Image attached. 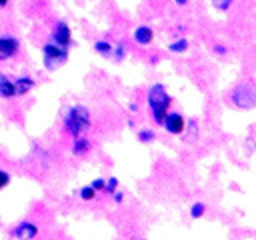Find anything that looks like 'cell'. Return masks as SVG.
Here are the masks:
<instances>
[{"label": "cell", "instance_id": "6da1fadb", "mask_svg": "<svg viewBox=\"0 0 256 240\" xmlns=\"http://www.w3.org/2000/svg\"><path fill=\"white\" fill-rule=\"evenodd\" d=\"M90 110L82 104H74L68 108V112L64 114V130L72 136V138H78V136H84L90 128Z\"/></svg>", "mask_w": 256, "mask_h": 240}, {"label": "cell", "instance_id": "7a4b0ae2", "mask_svg": "<svg viewBox=\"0 0 256 240\" xmlns=\"http://www.w3.org/2000/svg\"><path fill=\"white\" fill-rule=\"evenodd\" d=\"M146 100H148V106H150V112L154 116V122L162 126V120L172 104V96L166 92V86L164 84H154L150 86L148 94H146Z\"/></svg>", "mask_w": 256, "mask_h": 240}, {"label": "cell", "instance_id": "3957f363", "mask_svg": "<svg viewBox=\"0 0 256 240\" xmlns=\"http://www.w3.org/2000/svg\"><path fill=\"white\" fill-rule=\"evenodd\" d=\"M66 62H68V48L56 46L54 42L44 44V48H42V64H44V68L48 72H54V70L62 68Z\"/></svg>", "mask_w": 256, "mask_h": 240}, {"label": "cell", "instance_id": "277c9868", "mask_svg": "<svg viewBox=\"0 0 256 240\" xmlns=\"http://www.w3.org/2000/svg\"><path fill=\"white\" fill-rule=\"evenodd\" d=\"M50 42H54L56 46H62V48H68L72 44V32H70V26L66 22H56L54 30H52V36H50Z\"/></svg>", "mask_w": 256, "mask_h": 240}, {"label": "cell", "instance_id": "5b68a950", "mask_svg": "<svg viewBox=\"0 0 256 240\" xmlns=\"http://www.w3.org/2000/svg\"><path fill=\"white\" fill-rule=\"evenodd\" d=\"M184 122H186V118L180 114V112H166V116H164V120H162V126H164V130L168 132V134H174V136H180L182 134V130H184Z\"/></svg>", "mask_w": 256, "mask_h": 240}, {"label": "cell", "instance_id": "8992f818", "mask_svg": "<svg viewBox=\"0 0 256 240\" xmlns=\"http://www.w3.org/2000/svg\"><path fill=\"white\" fill-rule=\"evenodd\" d=\"M232 102H234L238 108H252V104H254L252 90L246 88V86H236L234 92H232Z\"/></svg>", "mask_w": 256, "mask_h": 240}, {"label": "cell", "instance_id": "52a82bcc", "mask_svg": "<svg viewBox=\"0 0 256 240\" xmlns=\"http://www.w3.org/2000/svg\"><path fill=\"white\" fill-rule=\"evenodd\" d=\"M20 48L18 38L14 36H0V60H8L12 58Z\"/></svg>", "mask_w": 256, "mask_h": 240}, {"label": "cell", "instance_id": "ba28073f", "mask_svg": "<svg viewBox=\"0 0 256 240\" xmlns=\"http://www.w3.org/2000/svg\"><path fill=\"white\" fill-rule=\"evenodd\" d=\"M12 238H36L38 236V226L32 222H20L16 228L10 232Z\"/></svg>", "mask_w": 256, "mask_h": 240}, {"label": "cell", "instance_id": "9c48e42d", "mask_svg": "<svg viewBox=\"0 0 256 240\" xmlns=\"http://www.w3.org/2000/svg\"><path fill=\"white\" fill-rule=\"evenodd\" d=\"M132 40L138 44V46H148L152 40H154V32L150 26L142 24V26H136L134 28V34H132Z\"/></svg>", "mask_w": 256, "mask_h": 240}, {"label": "cell", "instance_id": "30bf717a", "mask_svg": "<svg viewBox=\"0 0 256 240\" xmlns=\"http://www.w3.org/2000/svg\"><path fill=\"white\" fill-rule=\"evenodd\" d=\"M14 82V90H16V96H24V94H28L32 88H34V78H30V76H18V78H14L12 80Z\"/></svg>", "mask_w": 256, "mask_h": 240}, {"label": "cell", "instance_id": "8fae6325", "mask_svg": "<svg viewBox=\"0 0 256 240\" xmlns=\"http://www.w3.org/2000/svg\"><path fill=\"white\" fill-rule=\"evenodd\" d=\"M16 90H14V82L0 72V98H14Z\"/></svg>", "mask_w": 256, "mask_h": 240}, {"label": "cell", "instance_id": "7c38bea8", "mask_svg": "<svg viewBox=\"0 0 256 240\" xmlns=\"http://www.w3.org/2000/svg\"><path fill=\"white\" fill-rule=\"evenodd\" d=\"M182 134H186L184 140H188V142H192V140L198 138V124H196L194 118H188V120L184 122V130H182Z\"/></svg>", "mask_w": 256, "mask_h": 240}, {"label": "cell", "instance_id": "4fadbf2b", "mask_svg": "<svg viewBox=\"0 0 256 240\" xmlns=\"http://www.w3.org/2000/svg\"><path fill=\"white\" fill-rule=\"evenodd\" d=\"M90 150V140L86 136H78L74 138V144H72V154L80 156V154H86Z\"/></svg>", "mask_w": 256, "mask_h": 240}, {"label": "cell", "instance_id": "5bb4252c", "mask_svg": "<svg viewBox=\"0 0 256 240\" xmlns=\"http://www.w3.org/2000/svg\"><path fill=\"white\" fill-rule=\"evenodd\" d=\"M94 50H96L100 56L108 58V56H112V42H108V40H96V42H94Z\"/></svg>", "mask_w": 256, "mask_h": 240}, {"label": "cell", "instance_id": "9a60e30c", "mask_svg": "<svg viewBox=\"0 0 256 240\" xmlns=\"http://www.w3.org/2000/svg\"><path fill=\"white\" fill-rule=\"evenodd\" d=\"M168 50L174 52V54H182V52L188 50V40L186 38H178V40H174V42L168 44Z\"/></svg>", "mask_w": 256, "mask_h": 240}, {"label": "cell", "instance_id": "2e32d148", "mask_svg": "<svg viewBox=\"0 0 256 240\" xmlns=\"http://www.w3.org/2000/svg\"><path fill=\"white\" fill-rule=\"evenodd\" d=\"M112 54H114V60H116V62H122L124 56H126V44H124V42L112 44Z\"/></svg>", "mask_w": 256, "mask_h": 240}, {"label": "cell", "instance_id": "e0dca14e", "mask_svg": "<svg viewBox=\"0 0 256 240\" xmlns=\"http://www.w3.org/2000/svg\"><path fill=\"white\" fill-rule=\"evenodd\" d=\"M204 214H206V204L204 202H194L190 206V216L192 218H202Z\"/></svg>", "mask_w": 256, "mask_h": 240}, {"label": "cell", "instance_id": "ac0fdd59", "mask_svg": "<svg viewBox=\"0 0 256 240\" xmlns=\"http://www.w3.org/2000/svg\"><path fill=\"white\" fill-rule=\"evenodd\" d=\"M136 138H138V142L146 144V142H152V140L156 138V134H154L150 128H142V130L138 132V136H136Z\"/></svg>", "mask_w": 256, "mask_h": 240}, {"label": "cell", "instance_id": "d6986e66", "mask_svg": "<svg viewBox=\"0 0 256 240\" xmlns=\"http://www.w3.org/2000/svg\"><path fill=\"white\" fill-rule=\"evenodd\" d=\"M78 194H80V198L82 200H94V196H96V190L88 184V186H82L80 190H78Z\"/></svg>", "mask_w": 256, "mask_h": 240}, {"label": "cell", "instance_id": "ffe728a7", "mask_svg": "<svg viewBox=\"0 0 256 240\" xmlns=\"http://www.w3.org/2000/svg\"><path fill=\"white\" fill-rule=\"evenodd\" d=\"M116 188H118V178H116V176H112V178L104 180V188H102V190H104L106 194H112Z\"/></svg>", "mask_w": 256, "mask_h": 240}, {"label": "cell", "instance_id": "44dd1931", "mask_svg": "<svg viewBox=\"0 0 256 240\" xmlns=\"http://www.w3.org/2000/svg\"><path fill=\"white\" fill-rule=\"evenodd\" d=\"M210 2H212V6H214L218 12H226V10L232 6L234 0H210Z\"/></svg>", "mask_w": 256, "mask_h": 240}, {"label": "cell", "instance_id": "7402d4cb", "mask_svg": "<svg viewBox=\"0 0 256 240\" xmlns=\"http://www.w3.org/2000/svg\"><path fill=\"white\" fill-rule=\"evenodd\" d=\"M8 184H10V174L6 170H0V190L6 188Z\"/></svg>", "mask_w": 256, "mask_h": 240}, {"label": "cell", "instance_id": "603a6c76", "mask_svg": "<svg viewBox=\"0 0 256 240\" xmlns=\"http://www.w3.org/2000/svg\"><path fill=\"white\" fill-rule=\"evenodd\" d=\"M90 186L98 192V190H102V188H104V180H102V178H94V180L90 182Z\"/></svg>", "mask_w": 256, "mask_h": 240}, {"label": "cell", "instance_id": "cb8c5ba5", "mask_svg": "<svg viewBox=\"0 0 256 240\" xmlns=\"http://www.w3.org/2000/svg\"><path fill=\"white\" fill-rule=\"evenodd\" d=\"M214 52H216V54H226L228 50H226V46H222V44H214Z\"/></svg>", "mask_w": 256, "mask_h": 240}, {"label": "cell", "instance_id": "d4e9b609", "mask_svg": "<svg viewBox=\"0 0 256 240\" xmlns=\"http://www.w3.org/2000/svg\"><path fill=\"white\" fill-rule=\"evenodd\" d=\"M178 6H184V4H188V0H174Z\"/></svg>", "mask_w": 256, "mask_h": 240}, {"label": "cell", "instance_id": "484cf974", "mask_svg": "<svg viewBox=\"0 0 256 240\" xmlns=\"http://www.w3.org/2000/svg\"><path fill=\"white\" fill-rule=\"evenodd\" d=\"M6 4H8V0H0V8H4Z\"/></svg>", "mask_w": 256, "mask_h": 240}]
</instances>
